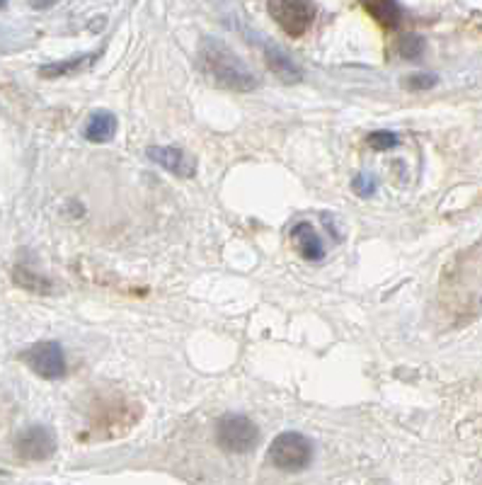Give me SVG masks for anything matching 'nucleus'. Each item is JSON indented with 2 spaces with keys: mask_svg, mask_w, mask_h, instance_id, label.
I'll list each match as a JSON object with an SVG mask.
<instances>
[{
  "mask_svg": "<svg viewBox=\"0 0 482 485\" xmlns=\"http://www.w3.org/2000/svg\"><path fill=\"white\" fill-rule=\"evenodd\" d=\"M117 134V117L107 110L95 112L90 120H87L85 127V139L93 141V144H107Z\"/></svg>",
  "mask_w": 482,
  "mask_h": 485,
  "instance_id": "nucleus-10",
  "label": "nucleus"
},
{
  "mask_svg": "<svg viewBox=\"0 0 482 485\" xmlns=\"http://www.w3.org/2000/svg\"><path fill=\"white\" fill-rule=\"evenodd\" d=\"M15 452L24 462H47L56 452L54 432L44 425L24 427L15 437Z\"/></svg>",
  "mask_w": 482,
  "mask_h": 485,
  "instance_id": "nucleus-6",
  "label": "nucleus"
},
{
  "mask_svg": "<svg viewBox=\"0 0 482 485\" xmlns=\"http://www.w3.org/2000/svg\"><path fill=\"white\" fill-rule=\"evenodd\" d=\"M97 58V54H83V56H73V58H66V61H58V64H49L41 66L40 76L41 78H61V76H71V73H78L83 68L93 64Z\"/></svg>",
  "mask_w": 482,
  "mask_h": 485,
  "instance_id": "nucleus-12",
  "label": "nucleus"
},
{
  "mask_svg": "<svg viewBox=\"0 0 482 485\" xmlns=\"http://www.w3.org/2000/svg\"><path fill=\"white\" fill-rule=\"evenodd\" d=\"M352 190L359 194V197H371L379 190V184L373 180V175H366V173H359V175L352 180Z\"/></svg>",
  "mask_w": 482,
  "mask_h": 485,
  "instance_id": "nucleus-16",
  "label": "nucleus"
},
{
  "mask_svg": "<svg viewBox=\"0 0 482 485\" xmlns=\"http://www.w3.org/2000/svg\"><path fill=\"white\" fill-rule=\"evenodd\" d=\"M199 66L204 76L214 85L233 93H253L260 80L254 76L247 64L236 54L230 51L221 40H204L199 47Z\"/></svg>",
  "mask_w": 482,
  "mask_h": 485,
  "instance_id": "nucleus-1",
  "label": "nucleus"
},
{
  "mask_svg": "<svg viewBox=\"0 0 482 485\" xmlns=\"http://www.w3.org/2000/svg\"><path fill=\"white\" fill-rule=\"evenodd\" d=\"M3 5H5V0H0V8H3Z\"/></svg>",
  "mask_w": 482,
  "mask_h": 485,
  "instance_id": "nucleus-18",
  "label": "nucleus"
},
{
  "mask_svg": "<svg viewBox=\"0 0 482 485\" xmlns=\"http://www.w3.org/2000/svg\"><path fill=\"white\" fill-rule=\"evenodd\" d=\"M264 58H267L269 71L274 73L279 80H284V83H299V80H303V71L293 64L291 56L284 54L281 49L267 47L264 49Z\"/></svg>",
  "mask_w": 482,
  "mask_h": 485,
  "instance_id": "nucleus-9",
  "label": "nucleus"
},
{
  "mask_svg": "<svg viewBox=\"0 0 482 485\" xmlns=\"http://www.w3.org/2000/svg\"><path fill=\"white\" fill-rule=\"evenodd\" d=\"M436 85V76H429V73H419V76H412L407 78V88L410 90H429Z\"/></svg>",
  "mask_w": 482,
  "mask_h": 485,
  "instance_id": "nucleus-17",
  "label": "nucleus"
},
{
  "mask_svg": "<svg viewBox=\"0 0 482 485\" xmlns=\"http://www.w3.org/2000/svg\"><path fill=\"white\" fill-rule=\"evenodd\" d=\"M291 243L299 250V255L308 263H320L325 257V246L323 238L317 236L316 229L308 221H300L293 226L291 231Z\"/></svg>",
  "mask_w": 482,
  "mask_h": 485,
  "instance_id": "nucleus-8",
  "label": "nucleus"
},
{
  "mask_svg": "<svg viewBox=\"0 0 482 485\" xmlns=\"http://www.w3.org/2000/svg\"><path fill=\"white\" fill-rule=\"evenodd\" d=\"M269 462L284 473H299L313 462V445L300 432H281L269 446Z\"/></svg>",
  "mask_w": 482,
  "mask_h": 485,
  "instance_id": "nucleus-2",
  "label": "nucleus"
},
{
  "mask_svg": "<svg viewBox=\"0 0 482 485\" xmlns=\"http://www.w3.org/2000/svg\"><path fill=\"white\" fill-rule=\"evenodd\" d=\"M397 144H400V139L393 131H373V134H369V146L373 151H390Z\"/></svg>",
  "mask_w": 482,
  "mask_h": 485,
  "instance_id": "nucleus-15",
  "label": "nucleus"
},
{
  "mask_svg": "<svg viewBox=\"0 0 482 485\" xmlns=\"http://www.w3.org/2000/svg\"><path fill=\"white\" fill-rule=\"evenodd\" d=\"M269 15L289 37H303L316 20V5L310 0H269Z\"/></svg>",
  "mask_w": 482,
  "mask_h": 485,
  "instance_id": "nucleus-4",
  "label": "nucleus"
},
{
  "mask_svg": "<svg viewBox=\"0 0 482 485\" xmlns=\"http://www.w3.org/2000/svg\"><path fill=\"white\" fill-rule=\"evenodd\" d=\"M216 442L223 452L228 454H247L253 452L260 442V432L250 418L245 415L228 413L216 422Z\"/></svg>",
  "mask_w": 482,
  "mask_h": 485,
  "instance_id": "nucleus-3",
  "label": "nucleus"
},
{
  "mask_svg": "<svg viewBox=\"0 0 482 485\" xmlns=\"http://www.w3.org/2000/svg\"><path fill=\"white\" fill-rule=\"evenodd\" d=\"M20 359L32 369L34 374L41 376V379H49V382H56V379L66 376L64 347L54 340L37 342L30 350H24Z\"/></svg>",
  "mask_w": 482,
  "mask_h": 485,
  "instance_id": "nucleus-5",
  "label": "nucleus"
},
{
  "mask_svg": "<svg viewBox=\"0 0 482 485\" xmlns=\"http://www.w3.org/2000/svg\"><path fill=\"white\" fill-rule=\"evenodd\" d=\"M397 51H400L403 58L415 61V58H419V56L424 54V40L417 37V34H407V37H403V40L397 41Z\"/></svg>",
  "mask_w": 482,
  "mask_h": 485,
  "instance_id": "nucleus-14",
  "label": "nucleus"
},
{
  "mask_svg": "<svg viewBox=\"0 0 482 485\" xmlns=\"http://www.w3.org/2000/svg\"><path fill=\"white\" fill-rule=\"evenodd\" d=\"M359 3L383 30H396L397 24H400V15L403 13H400V5H397L396 0H359Z\"/></svg>",
  "mask_w": 482,
  "mask_h": 485,
  "instance_id": "nucleus-11",
  "label": "nucleus"
},
{
  "mask_svg": "<svg viewBox=\"0 0 482 485\" xmlns=\"http://www.w3.org/2000/svg\"><path fill=\"white\" fill-rule=\"evenodd\" d=\"M146 156L156 166L165 167L167 173H173L177 177L190 180V177L197 175V160L192 158L187 151H183V148H174V146H148Z\"/></svg>",
  "mask_w": 482,
  "mask_h": 485,
  "instance_id": "nucleus-7",
  "label": "nucleus"
},
{
  "mask_svg": "<svg viewBox=\"0 0 482 485\" xmlns=\"http://www.w3.org/2000/svg\"><path fill=\"white\" fill-rule=\"evenodd\" d=\"M13 279H15V284L24 292H30V294H54V284H51V279H47L44 274H37V272L27 270V267H15L13 270Z\"/></svg>",
  "mask_w": 482,
  "mask_h": 485,
  "instance_id": "nucleus-13",
  "label": "nucleus"
}]
</instances>
